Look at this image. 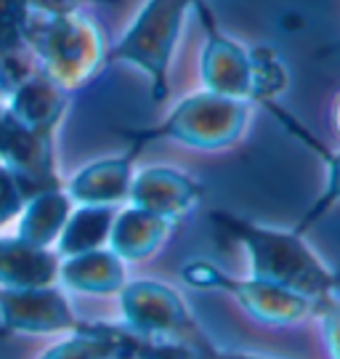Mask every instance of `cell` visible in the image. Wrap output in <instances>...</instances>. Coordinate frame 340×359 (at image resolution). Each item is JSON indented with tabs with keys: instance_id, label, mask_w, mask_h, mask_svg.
I'll return each instance as SVG.
<instances>
[{
	"instance_id": "1",
	"label": "cell",
	"mask_w": 340,
	"mask_h": 359,
	"mask_svg": "<svg viewBox=\"0 0 340 359\" xmlns=\"http://www.w3.org/2000/svg\"><path fill=\"white\" fill-rule=\"evenodd\" d=\"M210 221L215 224V229L245 248L252 277L287 287L292 293H301L314 301L338 293V271L329 269L308 248V243L303 240L306 234H298L295 229L264 226L226 210H213Z\"/></svg>"
},
{
	"instance_id": "2",
	"label": "cell",
	"mask_w": 340,
	"mask_h": 359,
	"mask_svg": "<svg viewBox=\"0 0 340 359\" xmlns=\"http://www.w3.org/2000/svg\"><path fill=\"white\" fill-rule=\"evenodd\" d=\"M250 102L229 99L202 88L181 99L160 123L144 128H120L117 133L130 144L128 149L136 154L154 142H176L189 149L218 152L240 142L250 123Z\"/></svg>"
},
{
	"instance_id": "3",
	"label": "cell",
	"mask_w": 340,
	"mask_h": 359,
	"mask_svg": "<svg viewBox=\"0 0 340 359\" xmlns=\"http://www.w3.org/2000/svg\"><path fill=\"white\" fill-rule=\"evenodd\" d=\"M27 46L38 69L69 93L88 86L101 69H107L109 40L99 22L83 11L48 19L32 16Z\"/></svg>"
},
{
	"instance_id": "4",
	"label": "cell",
	"mask_w": 340,
	"mask_h": 359,
	"mask_svg": "<svg viewBox=\"0 0 340 359\" xmlns=\"http://www.w3.org/2000/svg\"><path fill=\"white\" fill-rule=\"evenodd\" d=\"M202 0H144L125 32L109 46L107 67L128 65L149 80L151 102L163 104L170 93V65L184 22Z\"/></svg>"
},
{
	"instance_id": "5",
	"label": "cell",
	"mask_w": 340,
	"mask_h": 359,
	"mask_svg": "<svg viewBox=\"0 0 340 359\" xmlns=\"http://www.w3.org/2000/svg\"><path fill=\"white\" fill-rule=\"evenodd\" d=\"M181 280L189 287L226 293L247 317H252L261 325H274V327H287V325H298V322L314 317L316 304H319L314 298L292 293L287 287L258 280L252 274L234 277L208 258H189L181 266Z\"/></svg>"
},
{
	"instance_id": "6",
	"label": "cell",
	"mask_w": 340,
	"mask_h": 359,
	"mask_svg": "<svg viewBox=\"0 0 340 359\" xmlns=\"http://www.w3.org/2000/svg\"><path fill=\"white\" fill-rule=\"evenodd\" d=\"M123 325L141 338L149 341H189L205 346V335L200 333L189 306L181 295L157 280H128L125 287L117 293Z\"/></svg>"
},
{
	"instance_id": "7",
	"label": "cell",
	"mask_w": 340,
	"mask_h": 359,
	"mask_svg": "<svg viewBox=\"0 0 340 359\" xmlns=\"http://www.w3.org/2000/svg\"><path fill=\"white\" fill-rule=\"evenodd\" d=\"M86 322L69 306L64 287H0V333L3 335H56L77 333Z\"/></svg>"
},
{
	"instance_id": "8",
	"label": "cell",
	"mask_w": 340,
	"mask_h": 359,
	"mask_svg": "<svg viewBox=\"0 0 340 359\" xmlns=\"http://www.w3.org/2000/svg\"><path fill=\"white\" fill-rule=\"evenodd\" d=\"M194 11L200 13V22L205 25V48L200 62L205 90L252 104V90H255L252 48H245L242 43L218 29L215 13L210 11L208 0H202Z\"/></svg>"
},
{
	"instance_id": "9",
	"label": "cell",
	"mask_w": 340,
	"mask_h": 359,
	"mask_svg": "<svg viewBox=\"0 0 340 359\" xmlns=\"http://www.w3.org/2000/svg\"><path fill=\"white\" fill-rule=\"evenodd\" d=\"M0 165L19 179L27 197L64 184L56 168V136L27 128L6 107H0Z\"/></svg>"
},
{
	"instance_id": "10",
	"label": "cell",
	"mask_w": 340,
	"mask_h": 359,
	"mask_svg": "<svg viewBox=\"0 0 340 359\" xmlns=\"http://www.w3.org/2000/svg\"><path fill=\"white\" fill-rule=\"evenodd\" d=\"M202 194L205 189L189 173L170 165H151L133 173L128 205L144 208L154 216H163L165 221L176 224L197 208Z\"/></svg>"
},
{
	"instance_id": "11",
	"label": "cell",
	"mask_w": 340,
	"mask_h": 359,
	"mask_svg": "<svg viewBox=\"0 0 340 359\" xmlns=\"http://www.w3.org/2000/svg\"><path fill=\"white\" fill-rule=\"evenodd\" d=\"M69 99H72L69 90H64L59 83H53L43 69L35 67L8 88L3 107L19 123H25L27 128L56 136V130L67 115Z\"/></svg>"
},
{
	"instance_id": "12",
	"label": "cell",
	"mask_w": 340,
	"mask_h": 359,
	"mask_svg": "<svg viewBox=\"0 0 340 359\" xmlns=\"http://www.w3.org/2000/svg\"><path fill=\"white\" fill-rule=\"evenodd\" d=\"M139 154L128 149L123 154L101 157L86 168H80L69 181H64V189L75 205H128L130 184L136 173Z\"/></svg>"
},
{
	"instance_id": "13",
	"label": "cell",
	"mask_w": 340,
	"mask_h": 359,
	"mask_svg": "<svg viewBox=\"0 0 340 359\" xmlns=\"http://www.w3.org/2000/svg\"><path fill=\"white\" fill-rule=\"evenodd\" d=\"M268 115L277 120L282 128L287 130L290 136H295L298 142L306 147V149H311V152L325 163V170H327V179H325V187H322V192L319 197L314 200V205L308 208L306 213L301 216V221L292 226V229L298 231V234H306V231L311 229L314 224H319L322 218L327 216L332 208L340 203V149H332L327 144L322 142L319 136H314L311 130L303 126L298 117H292L285 107H279V102H266L261 104Z\"/></svg>"
},
{
	"instance_id": "14",
	"label": "cell",
	"mask_w": 340,
	"mask_h": 359,
	"mask_svg": "<svg viewBox=\"0 0 340 359\" xmlns=\"http://www.w3.org/2000/svg\"><path fill=\"white\" fill-rule=\"evenodd\" d=\"M128 283V264L112 248L67 256L59 264V285L83 295H117Z\"/></svg>"
},
{
	"instance_id": "15",
	"label": "cell",
	"mask_w": 340,
	"mask_h": 359,
	"mask_svg": "<svg viewBox=\"0 0 340 359\" xmlns=\"http://www.w3.org/2000/svg\"><path fill=\"white\" fill-rule=\"evenodd\" d=\"M170 229H173L170 221H165L163 216H154L144 208H117L107 248H112L125 264H141L163 248Z\"/></svg>"
},
{
	"instance_id": "16",
	"label": "cell",
	"mask_w": 340,
	"mask_h": 359,
	"mask_svg": "<svg viewBox=\"0 0 340 359\" xmlns=\"http://www.w3.org/2000/svg\"><path fill=\"white\" fill-rule=\"evenodd\" d=\"M62 258L22 237H0V287H40L59 283Z\"/></svg>"
},
{
	"instance_id": "17",
	"label": "cell",
	"mask_w": 340,
	"mask_h": 359,
	"mask_svg": "<svg viewBox=\"0 0 340 359\" xmlns=\"http://www.w3.org/2000/svg\"><path fill=\"white\" fill-rule=\"evenodd\" d=\"M32 11L27 0H0V90L3 99L16 80L35 69V59L27 46Z\"/></svg>"
},
{
	"instance_id": "18",
	"label": "cell",
	"mask_w": 340,
	"mask_h": 359,
	"mask_svg": "<svg viewBox=\"0 0 340 359\" xmlns=\"http://www.w3.org/2000/svg\"><path fill=\"white\" fill-rule=\"evenodd\" d=\"M72 208H75V203L69 200L64 184L32 194L16 218V237H22L32 245H40V248H53L67 218L72 213Z\"/></svg>"
},
{
	"instance_id": "19",
	"label": "cell",
	"mask_w": 340,
	"mask_h": 359,
	"mask_svg": "<svg viewBox=\"0 0 340 359\" xmlns=\"http://www.w3.org/2000/svg\"><path fill=\"white\" fill-rule=\"evenodd\" d=\"M114 216H117V208L112 205H75L53 250L59 253V258H67L104 248L109 243Z\"/></svg>"
},
{
	"instance_id": "20",
	"label": "cell",
	"mask_w": 340,
	"mask_h": 359,
	"mask_svg": "<svg viewBox=\"0 0 340 359\" xmlns=\"http://www.w3.org/2000/svg\"><path fill=\"white\" fill-rule=\"evenodd\" d=\"M316 320L322 325L329 359H340V295L332 293L316 304Z\"/></svg>"
},
{
	"instance_id": "21",
	"label": "cell",
	"mask_w": 340,
	"mask_h": 359,
	"mask_svg": "<svg viewBox=\"0 0 340 359\" xmlns=\"http://www.w3.org/2000/svg\"><path fill=\"white\" fill-rule=\"evenodd\" d=\"M27 200L29 197H27L25 187L19 184V179L6 165H0V226L16 221Z\"/></svg>"
},
{
	"instance_id": "22",
	"label": "cell",
	"mask_w": 340,
	"mask_h": 359,
	"mask_svg": "<svg viewBox=\"0 0 340 359\" xmlns=\"http://www.w3.org/2000/svg\"><path fill=\"white\" fill-rule=\"evenodd\" d=\"M208 348H210L208 344L197 346V344H189V341L163 338V341H147L139 359H205Z\"/></svg>"
},
{
	"instance_id": "23",
	"label": "cell",
	"mask_w": 340,
	"mask_h": 359,
	"mask_svg": "<svg viewBox=\"0 0 340 359\" xmlns=\"http://www.w3.org/2000/svg\"><path fill=\"white\" fill-rule=\"evenodd\" d=\"M32 16H64V13L83 11V6L88 3H117V0H27Z\"/></svg>"
},
{
	"instance_id": "24",
	"label": "cell",
	"mask_w": 340,
	"mask_h": 359,
	"mask_svg": "<svg viewBox=\"0 0 340 359\" xmlns=\"http://www.w3.org/2000/svg\"><path fill=\"white\" fill-rule=\"evenodd\" d=\"M205 359H271V357H258V354H234V351H215V348H208Z\"/></svg>"
},
{
	"instance_id": "25",
	"label": "cell",
	"mask_w": 340,
	"mask_h": 359,
	"mask_svg": "<svg viewBox=\"0 0 340 359\" xmlns=\"http://www.w3.org/2000/svg\"><path fill=\"white\" fill-rule=\"evenodd\" d=\"M332 128H335V133L340 136V93H338V99H335V104H332Z\"/></svg>"
},
{
	"instance_id": "26",
	"label": "cell",
	"mask_w": 340,
	"mask_h": 359,
	"mask_svg": "<svg viewBox=\"0 0 340 359\" xmlns=\"http://www.w3.org/2000/svg\"><path fill=\"white\" fill-rule=\"evenodd\" d=\"M0 107H3V90H0Z\"/></svg>"
}]
</instances>
